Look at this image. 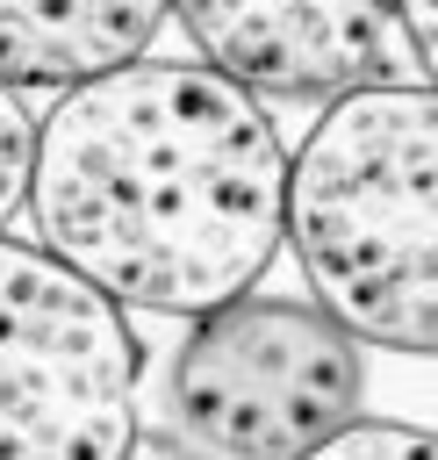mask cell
<instances>
[{
	"instance_id": "2",
	"label": "cell",
	"mask_w": 438,
	"mask_h": 460,
	"mask_svg": "<svg viewBox=\"0 0 438 460\" xmlns=\"http://www.w3.org/2000/svg\"><path fill=\"white\" fill-rule=\"evenodd\" d=\"M280 244L352 345H438V93L359 86L287 151Z\"/></svg>"
},
{
	"instance_id": "9",
	"label": "cell",
	"mask_w": 438,
	"mask_h": 460,
	"mask_svg": "<svg viewBox=\"0 0 438 460\" xmlns=\"http://www.w3.org/2000/svg\"><path fill=\"white\" fill-rule=\"evenodd\" d=\"M388 7H395V29H402L409 58L431 72V58H438V0H388Z\"/></svg>"
},
{
	"instance_id": "7",
	"label": "cell",
	"mask_w": 438,
	"mask_h": 460,
	"mask_svg": "<svg viewBox=\"0 0 438 460\" xmlns=\"http://www.w3.org/2000/svg\"><path fill=\"white\" fill-rule=\"evenodd\" d=\"M302 460H438V438L424 424H402V417H352L345 431H330Z\"/></svg>"
},
{
	"instance_id": "5",
	"label": "cell",
	"mask_w": 438,
	"mask_h": 460,
	"mask_svg": "<svg viewBox=\"0 0 438 460\" xmlns=\"http://www.w3.org/2000/svg\"><path fill=\"white\" fill-rule=\"evenodd\" d=\"M215 79L251 101H337L359 86H431L388 0H165Z\"/></svg>"
},
{
	"instance_id": "8",
	"label": "cell",
	"mask_w": 438,
	"mask_h": 460,
	"mask_svg": "<svg viewBox=\"0 0 438 460\" xmlns=\"http://www.w3.org/2000/svg\"><path fill=\"white\" fill-rule=\"evenodd\" d=\"M29 165H36V108L29 93L0 86V237L29 201Z\"/></svg>"
},
{
	"instance_id": "1",
	"label": "cell",
	"mask_w": 438,
	"mask_h": 460,
	"mask_svg": "<svg viewBox=\"0 0 438 460\" xmlns=\"http://www.w3.org/2000/svg\"><path fill=\"white\" fill-rule=\"evenodd\" d=\"M287 144L273 108L194 58L101 72L36 122V252L101 302L208 316L280 259Z\"/></svg>"
},
{
	"instance_id": "3",
	"label": "cell",
	"mask_w": 438,
	"mask_h": 460,
	"mask_svg": "<svg viewBox=\"0 0 438 460\" xmlns=\"http://www.w3.org/2000/svg\"><path fill=\"white\" fill-rule=\"evenodd\" d=\"M366 359L287 295H237L180 338L165 367V424L194 460H302L359 417Z\"/></svg>"
},
{
	"instance_id": "6",
	"label": "cell",
	"mask_w": 438,
	"mask_h": 460,
	"mask_svg": "<svg viewBox=\"0 0 438 460\" xmlns=\"http://www.w3.org/2000/svg\"><path fill=\"white\" fill-rule=\"evenodd\" d=\"M158 36L165 0H0V86L72 93L151 58Z\"/></svg>"
},
{
	"instance_id": "4",
	"label": "cell",
	"mask_w": 438,
	"mask_h": 460,
	"mask_svg": "<svg viewBox=\"0 0 438 460\" xmlns=\"http://www.w3.org/2000/svg\"><path fill=\"white\" fill-rule=\"evenodd\" d=\"M144 345L115 302L0 237V460H129Z\"/></svg>"
}]
</instances>
